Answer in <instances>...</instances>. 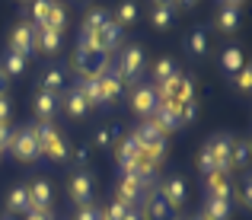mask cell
Here are the masks:
<instances>
[{"instance_id":"6da1fadb","label":"cell","mask_w":252,"mask_h":220,"mask_svg":"<svg viewBox=\"0 0 252 220\" xmlns=\"http://www.w3.org/2000/svg\"><path fill=\"white\" fill-rule=\"evenodd\" d=\"M74 70L80 80H99L102 73L112 70L109 64V55L105 51H93V48H83V45H77L74 51Z\"/></svg>"},{"instance_id":"7a4b0ae2","label":"cell","mask_w":252,"mask_h":220,"mask_svg":"<svg viewBox=\"0 0 252 220\" xmlns=\"http://www.w3.org/2000/svg\"><path fill=\"white\" fill-rule=\"evenodd\" d=\"M141 73H144V51L137 45H128L122 48V58L115 64V77L122 80V86H141Z\"/></svg>"},{"instance_id":"3957f363","label":"cell","mask_w":252,"mask_h":220,"mask_svg":"<svg viewBox=\"0 0 252 220\" xmlns=\"http://www.w3.org/2000/svg\"><path fill=\"white\" fill-rule=\"evenodd\" d=\"M32 134H35L38 147H42V157H51V159H67V141H64L61 134L55 131V125L51 122H38L32 125Z\"/></svg>"},{"instance_id":"277c9868","label":"cell","mask_w":252,"mask_h":220,"mask_svg":"<svg viewBox=\"0 0 252 220\" xmlns=\"http://www.w3.org/2000/svg\"><path fill=\"white\" fill-rule=\"evenodd\" d=\"M6 150H10L16 159H23V163H32V159L42 157V147H38L35 134H32V128H19V131H13L10 147H6Z\"/></svg>"},{"instance_id":"5b68a950","label":"cell","mask_w":252,"mask_h":220,"mask_svg":"<svg viewBox=\"0 0 252 220\" xmlns=\"http://www.w3.org/2000/svg\"><path fill=\"white\" fill-rule=\"evenodd\" d=\"M154 90H157V99H160V102H185V99H195V93H191L195 86H191V80L182 77V73H176L169 83L154 86Z\"/></svg>"},{"instance_id":"8992f818","label":"cell","mask_w":252,"mask_h":220,"mask_svg":"<svg viewBox=\"0 0 252 220\" xmlns=\"http://www.w3.org/2000/svg\"><path fill=\"white\" fill-rule=\"evenodd\" d=\"M10 51L29 61V58L35 55V26H32V23L13 26V32H10Z\"/></svg>"},{"instance_id":"52a82bcc","label":"cell","mask_w":252,"mask_h":220,"mask_svg":"<svg viewBox=\"0 0 252 220\" xmlns=\"http://www.w3.org/2000/svg\"><path fill=\"white\" fill-rule=\"evenodd\" d=\"M134 137H137V144L147 147V150H154L157 157H163V153H166V137L160 134V128H157L150 118H141V125L134 128Z\"/></svg>"},{"instance_id":"ba28073f","label":"cell","mask_w":252,"mask_h":220,"mask_svg":"<svg viewBox=\"0 0 252 220\" xmlns=\"http://www.w3.org/2000/svg\"><path fill=\"white\" fill-rule=\"evenodd\" d=\"M176 105H179V102H157V109L150 112V122H154L157 128H160V134H163V137L182 128V122H179V112H176Z\"/></svg>"},{"instance_id":"9c48e42d","label":"cell","mask_w":252,"mask_h":220,"mask_svg":"<svg viewBox=\"0 0 252 220\" xmlns=\"http://www.w3.org/2000/svg\"><path fill=\"white\" fill-rule=\"evenodd\" d=\"M144 220H176L172 217V208L166 204V198H163L160 189H150L147 195H144V211H141Z\"/></svg>"},{"instance_id":"30bf717a","label":"cell","mask_w":252,"mask_h":220,"mask_svg":"<svg viewBox=\"0 0 252 220\" xmlns=\"http://www.w3.org/2000/svg\"><path fill=\"white\" fill-rule=\"evenodd\" d=\"M230 147H233V137H227V134L211 137V141H208L211 159H214V172H223V176H227V172L233 169V159H230Z\"/></svg>"},{"instance_id":"8fae6325","label":"cell","mask_w":252,"mask_h":220,"mask_svg":"<svg viewBox=\"0 0 252 220\" xmlns=\"http://www.w3.org/2000/svg\"><path fill=\"white\" fill-rule=\"evenodd\" d=\"M157 102H160V99H157L154 86H134V90H131V109L141 118H150V112L157 109Z\"/></svg>"},{"instance_id":"7c38bea8","label":"cell","mask_w":252,"mask_h":220,"mask_svg":"<svg viewBox=\"0 0 252 220\" xmlns=\"http://www.w3.org/2000/svg\"><path fill=\"white\" fill-rule=\"evenodd\" d=\"M118 201L128 204V208H134V201H141L144 198V182L141 179H134L131 172H122V182H118Z\"/></svg>"},{"instance_id":"4fadbf2b","label":"cell","mask_w":252,"mask_h":220,"mask_svg":"<svg viewBox=\"0 0 252 220\" xmlns=\"http://www.w3.org/2000/svg\"><path fill=\"white\" fill-rule=\"evenodd\" d=\"M96 90H99V105H109V102H115L118 96H122V80L115 77V70H109V73H102V77L96 80Z\"/></svg>"},{"instance_id":"5bb4252c","label":"cell","mask_w":252,"mask_h":220,"mask_svg":"<svg viewBox=\"0 0 252 220\" xmlns=\"http://www.w3.org/2000/svg\"><path fill=\"white\" fill-rule=\"evenodd\" d=\"M32 109H35L38 122H51V118H55V112L61 109V99H58V93L38 90V93H35V102H32Z\"/></svg>"},{"instance_id":"9a60e30c","label":"cell","mask_w":252,"mask_h":220,"mask_svg":"<svg viewBox=\"0 0 252 220\" xmlns=\"http://www.w3.org/2000/svg\"><path fill=\"white\" fill-rule=\"evenodd\" d=\"M70 198H74L80 208H86V204L93 201V179H90V172H77V176L70 179Z\"/></svg>"},{"instance_id":"2e32d148","label":"cell","mask_w":252,"mask_h":220,"mask_svg":"<svg viewBox=\"0 0 252 220\" xmlns=\"http://www.w3.org/2000/svg\"><path fill=\"white\" fill-rule=\"evenodd\" d=\"M26 191H29V204H32V211H48V208H51V185L45 182V179L32 182Z\"/></svg>"},{"instance_id":"e0dca14e","label":"cell","mask_w":252,"mask_h":220,"mask_svg":"<svg viewBox=\"0 0 252 220\" xmlns=\"http://www.w3.org/2000/svg\"><path fill=\"white\" fill-rule=\"evenodd\" d=\"M137 153H141V144H137L134 134H128L122 144H118V166H122V172H131V166H134Z\"/></svg>"},{"instance_id":"ac0fdd59","label":"cell","mask_w":252,"mask_h":220,"mask_svg":"<svg viewBox=\"0 0 252 220\" xmlns=\"http://www.w3.org/2000/svg\"><path fill=\"white\" fill-rule=\"evenodd\" d=\"M160 191H163V198H166V204H169L172 211L185 204V179H179V176L166 179V185H163Z\"/></svg>"},{"instance_id":"d6986e66","label":"cell","mask_w":252,"mask_h":220,"mask_svg":"<svg viewBox=\"0 0 252 220\" xmlns=\"http://www.w3.org/2000/svg\"><path fill=\"white\" fill-rule=\"evenodd\" d=\"M58 48H61V32H55V29H45V26H38V29H35V51H45V55H55Z\"/></svg>"},{"instance_id":"ffe728a7","label":"cell","mask_w":252,"mask_h":220,"mask_svg":"<svg viewBox=\"0 0 252 220\" xmlns=\"http://www.w3.org/2000/svg\"><path fill=\"white\" fill-rule=\"evenodd\" d=\"M105 23H112V13H109V10H90V13L83 16V32H80V38L96 35V32L102 29Z\"/></svg>"},{"instance_id":"44dd1931","label":"cell","mask_w":252,"mask_h":220,"mask_svg":"<svg viewBox=\"0 0 252 220\" xmlns=\"http://www.w3.org/2000/svg\"><path fill=\"white\" fill-rule=\"evenodd\" d=\"M64 109H67L70 118H83L86 112H90V105H86L80 86H74V90H67V96H64Z\"/></svg>"},{"instance_id":"7402d4cb","label":"cell","mask_w":252,"mask_h":220,"mask_svg":"<svg viewBox=\"0 0 252 220\" xmlns=\"http://www.w3.org/2000/svg\"><path fill=\"white\" fill-rule=\"evenodd\" d=\"M204 185H208L211 198H223V201H230V182L223 172H208L204 176Z\"/></svg>"},{"instance_id":"603a6c76","label":"cell","mask_w":252,"mask_h":220,"mask_svg":"<svg viewBox=\"0 0 252 220\" xmlns=\"http://www.w3.org/2000/svg\"><path fill=\"white\" fill-rule=\"evenodd\" d=\"M201 217L204 220H230V201H223V198H208Z\"/></svg>"},{"instance_id":"cb8c5ba5","label":"cell","mask_w":252,"mask_h":220,"mask_svg":"<svg viewBox=\"0 0 252 220\" xmlns=\"http://www.w3.org/2000/svg\"><path fill=\"white\" fill-rule=\"evenodd\" d=\"M236 26H240V10L220 6V13H217V29L220 32H236Z\"/></svg>"},{"instance_id":"d4e9b609","label":"cell","mask_w":252,"mask_h":220,"mask_svg":"<svg viewBox=\"0 0 252 220\" xmlns=\"http://www.w3.org/2000/svg\"><path fill=\"white\" fill-rule=\"evenodd\" d=\"M45 29H55V32H61L64 35V29H67V13H64V6L55 0V6H51V13H48V19H45Z\"/></svg>"},{"instance_id":"484cf974","label":"cell","mask_w":252,"mask_h":220,"mask_svg":"<svg viewBox=\"0 0 252 220\" xmlns=\"http://www.w3.org/2000/svg\"><path fill=\"white\" fill-rule=\"evenodd\" d=\"M220 64H223V70H227V73H240L243 67H246L240 48H227V51H223V58H220Z\"/></svg>"},{"instance_id":"4316f807","label":"cell","mask_w":252,"mask_h":220,"mask_svg":"<svg viewBox=\"0 0 252 220\" xmlns=\"http://www.w3.org/2000/svg\"><path fill=\"white\" fill-rule=\"evenodd\" d=\"M51 6H55V0H32V10H29V16H32V26H45V19H48V13H51Z\"/></svg>"},{"instance_id":"83f0119b","label":"cell","mask_w":252,"mask_h":220,"mask_svg":"<svg viewBox=\"0 0 252 220\" xmlns=\"http://www.w3.org/2000/svg\"><path fill=\"white\" fill-rule=\"evenodd\" d=\"M6 208L29 214V211H32V204H29V191H26V189H13V191H10V198H6Z\"/></svg>"},{"instance_id":"f1b7e54d","label":"cell","mask_w":252,"mask_h":220,"mask_svg":"<svg viewBox=\"0 0 252 220\" xmlns=\"http://www.w3.org/2000/svg\"><path fill=\"white\" fill-rule=\"evenodd\" d=\"M179 73L176 67V61H169V58H163V61H157V67H154V77H157V86H163V83H169L172 77Z\"/></svg>"},{"instance_id":"f546056e","label":"cell","mask_w":252,"mask_h":220,"mask_svg":"<svg viewBox=\"0 0 252 220\" xmlns=\"http://www.w3.org/2000/svg\"><path fill=\"white\" fill-rule=\"evenodd\" d=\"M61 86H64V70H61V67H51V70H45L42 86H38V90H45V93H58Z\"/></svg>"},{"instance_id":"4dcf8cb0","label":"cell","mask_w":252,"mask_h":220,"mask_svg":"<svg viewBox=\"0 0 252 220\" xmlns=\"http://www.w3.org/2000/svg\"><path fill=\"white\" fill-rule=\"evenodd\" d=\"M137 19V3L134 0H125L122 6H118V13H115V23L118 26H131Z\"/></svg>"},{"instance_id":"1f68e13d","label":"cell","mask_w":252,"mask_h":220,"mask_svg":"<svg viewBox=\"0 0 252 220\" xmlns=\"http://www.w3.org/2000/svg\"><path fill=\"white\" fill-rule=\"evenodd\" d=\"M189 51H191V55H198V58L208 55V32H204V29L191 32V38H189Z\"/></svg>"},{"instance_id":"d6a6232c","label":"cell","mask_w":252,"mask_h":220,"mask_svg":"<svg viewBox=\"0 0 252 220\" xmlns=\"http://www.w3.org/2000/svg\"><path fill=\"white\" fill-rule=\"evenodd\" d=\"M0 70H3L6 77H19V73L26 70V58H19V55H13V51H10V55L3 58V67H0Z\"/></svg>"},{"instance_id":"836d02e7","label":"cell","mask_w":252,"mask_h":220,"mask_svg":"<svg viewBox=\"0 0 252 220\" xmlns=\"http://www.w3.org/2000/svg\"><path fill=\"white\" fill-rule=\"evenodd\" d=\"M150 23H154L157 29H169V26H172V6H154Z\"/></svg>"},{"instance_id":"e575fe53","label":"cell","mask_w":252,"mask_h":220,"mask_svg":"<svg viewBox=\"0 0 252 220\" xmlns=\"http://www.w3.org/2000/svg\"><path fill=\"white\" fill-rule=\"evenodd\" d=\"M230 159H233V166H246L249 163V141H233Z\"/></svg>"},{"instance_id":"d590c367","label":"cell","mask_w":252,"mask_h":220,"mask_svg":"<svg viewBox=\"0 0 252 220\" xmlns=\"http://www.w3.org/2000/svg\"><path fill=\"white\" fill-rule=\"evenodd\" d=\"M176 112H179V122L189 125V122H195V118H198V102H195V99H185V102L176 105Z\"/></svg>"},{"instance_id":"8d00e7d4","label":"cell","mask_w":252,"mask_h":220,"mask_svg":"<svg viewBox=\"0 0 252 220\" xmlns=\"http://www.w3.org/2000/svg\"><path fill=\"white\" fill-rule=\"evenodd\" d=\"M128 211H131L128 204H122V201L115 198V201L105 208V214H99V220H125V214H128Z\"/></svg>"},{"instance_id":"74e56055","label":"cell","mask_w":252,"mask_h":220,"mask_svg":"<svg viewBox=\"0 0 252 220\" xmlns=\"http://www.w3.org/2000/svg\"><path fill=\"white\" fill-rule=\"evenodd\" d=\"M198 169L208 176V172H214V159H211V150H208V144L201 147V153H198Z\"/></svg>"},{"instance_id":"f35d334b","label":"cell","mask_w":252,"mask_h":220,"mask_svg":"<svg viewBox=\"0 0 252 220\" xmlns=\"http://www.w3.org/2000/svg\"><path fill=\"white\" fill-rule=\"evenodd\" d=\"M233 80H236V86H240L243 93H249V86H252V70H249V67H243L240 73H233Z\"/></svg>"},{"instance_id":"ab89813d","label":"cell","mask_w":252,"mask_h":220,"mask_svg":"<svg viewBox=\"0 0 252 220\" xmlns=\"http://www.w3.org/2000/svg\"><path fill=\"white\" fill-rule=\"evenodd\" d=\"M10 115H13V105L6 96H0V125H10Z\"/></svg>"},{"instance_id":"60d3db41","label":"cell","mask_w":252,"mask_h":220,"mask_svg":"<svg viewBox=\"0 0 252 220\" xmlns=\"http://www.w3.org/2000/svg\"><path fill=\"white\" fill-rule=\"evenodd\" d=\"M115 134H118V131H112V128H102V131H96V144H99V147H109Z\"/></svg>"},{"instance_id":"b9f144b4","label":"cell","mask_w":252,"mask_h":220,"mask_svg":"<svg viewBox=\"0 0 252 220\" xmlns=\"http://www.w3.org/2000/svg\"><path fill=\"white\" fill-rule=\"evenodd\" d=\"M74 220H99V211L93 208V204H86V208L77 211V217H74Z\"/></svg>"},{"instance_id":"7bdbcfd3","label":"cell","mask_w":252,"mask_h":220,"mask_svg":"<svg viewBox=\"0 0 252 220\" xmlns=\"http://www.w3.org/2000/svg\"><path fill=\"white\" fill-rule=\"evenodd\" d=\"M10 137H13V131H10V125H0V153L10 147Z\"/></svg>"},{"instance_id":"ee69618b","label":"cell","mask_w":252,"mask_h":220,"mask_svg":"<svg viewBox=\"0 0 252 220\" xmlns=\"http://www.w3.org/2000/svg\"><path fill=\"white\" fill-rule=\"evenodd\" d=\"M26 220H51V214H48V211H29Z\"/></svg>"},{"instance_id":"f6af8a7d","label":"cell","mask_w":252,"mask_h":220,"mask_svg":"<svg viewBox=\"0 0 252 220\" xmlns=\"http://www.w3.org/2000/svg\"><path fill=\"white\" fill-rule=\"evenodd\" d=\"M249 191H252V185L246 182V185H243V195H240V201L246 204V208H249V201H252V198H249Z\"/></svg>"},{"instance_id":"bcb514c9","label":"cell","mask_w":252,"mask_h":220,"mask_svg":"<svg viewBox=\"0 0 252 220\" xmlns=\"http://www.w3.org/2000/svg\"><path fill=\"white\" fill-rule=\"evenodd\" d=\"M86 157H90V150H86V147H80V150H77V157H74V159H77V163L83 166V163H86Z\"/></svg>"},{"instance_id":"7dc6e473","label":"cell","mask_w":252,"mask_h":220,"mask_svg":"<svg viewBox=\"0 0 252 220\" xmlns=\"http://www.w3.org/2000/svg\"><path fill=\"white\" fill-rule=\"evenodd\" d=\"M125 220H144V217H141V211H137V208H131L128 214H125Z\"/></svg>"},{"instance_id":"c3c4849f","label":"cell","mask_w":252,"mask_h":220,"mask_svg":"<svg viewBox=\"0 0 252 220\" xmlns=\"http://www.w3.org/2000/svg\"><path fill=\"white\" fill-rule=\"evenodd\" d=\"M6 80H10V77H6V73L0 70V96H6Z\"/></svg>"},{"instance_id":"681fc988","label":"cell","mask_w":252,"mask_h":220,"mask_svg":"<svg viewBox=\"0 0 252 220\" xmlns=\"http://www.w3.org/2000/svg\"><path fill=\"white\" fill-rule=\"evenodd\" d=\"M220 3H223V6H233V10H240L243 0H220Z\"/></svg>"},{"instance_id":"f907efd6","label":"cell","mask_w":252,"mask_h":220,"mask_svg":"<svg viewBox=\"0 0 252 220\" xmlns=\"http://www.w3.org/2000/svg\"><path fill=\"white\" fill-rule=\"evenodd\" d=\"M176 0H154V6H172Z\"/></svg>"},{"instance_id":"816d5d0a","label":"cell","mask_w":252,"mask_h":220,"mask_svg":"<svg viewBox=\"0 0 252 220\" xmlns=\"http://www.w3.org/2000/svg\"><path fill=\"white\" fill-rule=\"evenodd\" d=\"M176 3H182V6H195L198 0H176Z\"/></svg>"},{"instance_id":"f5cc1de1","label":"cell","mask_w":252,"mask_h":220,"mask_svg":"<svg viewBox=\"0 0 252 220\" xmlns=\"http://www.w3.org/2000/svg\"><path fill=\"white\" fill-rule=\"evenodd\" d=\"M198 220H204V217H198Z\"/></svg>"}]
</instances>
